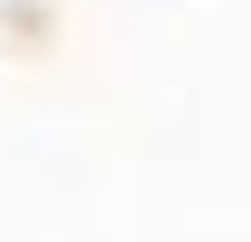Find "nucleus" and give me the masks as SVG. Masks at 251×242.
Instances as JSON below:
<instances>
[]
</instances>
